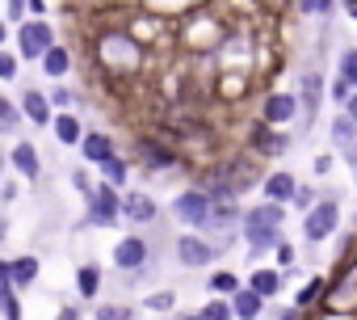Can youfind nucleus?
Listing matches in <instances>:
<instances>
[{
    "instance_id": "c03bdc74",
    "label": "nucleus",
    "mask_w": 357,
    "mask_h": 320,
    "mask_svg": "<svg viewBox=\"0 0 357 320\" xmlns=\"http://www.w3.org/2000/svg\"><path fill=\"white\" fill-rule=\"evenodd\" d=\"M30 17V0H5V22L9 26H22Z\"/></svg>"
},
{
    "instance_id": "e433bc0d",
    "label": "nucleus",
    "mask_w": 357,
    "mask_h": 320,
    "mask_svg": "<svg viewBox=\"0 0 357 320\" xmlns=\"http://www.w3.org/2000/svg\"><path fill=\"white\" fill-rule=\"evenodd\" d=\"M22 59H17V51H9V47H0V85H13V80H22Z\"/></svg>"
},
{
    "instance_id": "b1692460",
    "label": "nucleus",
    "mask_w": 357,
    "mask_h": 320,
    "mask_svg": "<svg viewBox=\"0 0 357 320\" xmlns=\"http://www.w3.org/2000/svg\"><path fill=\"white\" fill-rule=\"evenodd\" d=\"M101 286H105V270L97 261H80L76 266V299L80 303H97Z\"/></svg>"
},
{
    "instance_id": "393cba45",
    "label": "nucleus",
    "mask_w": 357,
    "mask_h": 320,
    "mask_svg": "<svg viewBox=\"0 0 357 320\" xmlns=\"http://www.w3.org/2000/svg\"><path fill=\"white\" fill-rule=\"evenodd\" d=\"M97 173H101V182H109L114 190H126V186H130V173H135V160H130L126 152H114Z\"/></svg>"
},
{
    "instance_id": "1a4fd4ad",
    "label": "nucleus",
    "mask_w": 357,
    "mask_h": 320,
    "mask_svg": "<svg viewBox=\"0 0 357 320\" xmlns=\"http://www.w3.org/2000/svg\"><path fill=\"white\" fill-rule=\"evenodd\" d=\"M122 224V190H114L109 182H97L93 194H84V215L76 228H93V232H105V228H118Z\"/></svg>"
},
{
    "instance_id": "bb28decb",
    "label": "nucleus",
    "mask_w": 357,
    "mask_h": 320,
    "mask_svg": "<svg viewBox=\"0 0 357 320\" xmlns=\"http://www.w3.org/2000/svg\"><path fill=\"white\" fill-rule=\"evenodd\" d=\"M227 303H231V312H236V320H265V299L257 295V291H248V286H240L236 295H227Z\"/></svg>"
},
{
    "instance_id": "8fccbe9b",
    "label": "nucleus",
    "mask_w": 357,
    "mask_h": 320,
    "mask_svg": "<svg viewBox=\"0 0 357 320\" xmlns=\"http://www.w3.org/2000/svg\"><path fill=\"white\" fill-rule=\"evenodd\" d=\"M9 43H13V26L0 17V47H9Z\"/></svg>"
},
{
    "instance_id": "a211bd4d",
    "label": "nucleus",
    "mask_w": 357,
    "mask_h": 320,
    "mask_svg": "<svg viewBox=\"0 0 357 320\" xmlns=\"http://www.w3.org/2000/svg\"><path fill=\"white\" fill-rule=\"evenodd\" d=\"M294 190H298V173H294V169H286V165L265 169V177H261V186H257V194H261V198L282 203V207H290Z\"/></svg>"
},
{
    "instance_id": "cd10ccee",
    "label": "nucleus",
    "mask_w": 357,
    "mask_h": 320,
    "mask_svg": "<svg viewBox=\"0 0 357 320\" xmlns=\"http://www.w3.org/2000/svg\"><path fill=\"white\" fill-rule=\"evenodd\" d=\"M324 291H328V274H311L298 291H294V307H303V312H319V303H324Z\"/></svg>"
},
{
    "instance_id": "5701e85b",
    "label": "nucleus",
    "mask_w": 357,
    "mask_h": 320,
    "mask_svg": "<svg viewBox=\"0 0 357 320\" xmlns=\"http://www.w3.org/2000/svg\"><path fill=\"white\" fill-rule=\"evenodd\" d=\"M9 278H13L17 291H30V286L43 278V257H38V253H17V257H9Z\"/></svg>"
},
{
    "instance_id": "6e6d98bb",
    "label": "nucleus",
    "mask_w": 357,
    "mask_h": 320,
    "mask_svg": "<svg viewBox=\"0 0 357 320\" xmlns=\"http://www.w3.org/2000/svg\"><path fill=\"white\" fill-rule=\"evenodd\" d=\"M0 320H5V316H0Z\"/></svg>"
},
{
    "instance_id": "09e8293b",
    "label": "nucleus",
    "mask_w": 357,
    "mask_h": 320,
    "mask_svg": "<svg viewBox=\"0 0 357 320\" xmlns=\"http://www.w3.org/2000/svg\"><path fill=\"white\" fill-rule=\"evenodd\" d=\"M9 236H13V219L9 211H0V245H9Z\"/></svg>"
},
{
    "instance_id": "c85d7f7f",
    "label": "nucleus",
    "mask_w": 357,
    "mask_h": 320,
    "mask_svg": "<svg viewBox=\"0 0 357 320\" xmlns=\"http://www.w3.org/2000/svg\"><path fill=\"white\" fill-rule=\"evenodd\" d=\"M22 126H26V118H22V106H17V97L0 93V135H13V139H22Z\"/></svg>"
},
{
    "instance_id": "2eb2a0df",
    "label": "nucleus",
    "mask_w": 357,
    "mask_h": 320,
    "mask_svg": "<svg viewBox=\"0 0 357 320\" xmlns=\"http://www.w3.org/2000/svg\"><path fill=\"white\" fill-rule=\"evenodd\" d=\"M9 169H13V177H22L26 186H38L43 182V152H38V143L34 139H13V147H9Z\"/></svg>"
},
{
    "instance_id": "a19ab883",
    "label": "nucleus",
    "mask_w": 357,
    "mask_h": 320,
    "mask_svg": "<svg viewBox=\"0 0 357 320\" xmlns=\"http://www.w3.org/2000/svg\"><path fill=\"white\" fill-rule=\"evenodd\" d=\"M336 13H340V0H315V22L324 26V34L332 30V22H336Z\"/></svg>"
},
{
    "instance_id": "37998d69",
    "label": "nucleus",
    "mask_w": 357,
    "mask_h": 320,
    "mask_svg": "<svg viewBox=\"0 0 357 320\" xmlns=\"http://www.w3.org/2000/svg\"><path fill=\"white\" fill-rule=\"evenodd\" d=\"M68 182H72V190H76V194H80V198H84V194H93V186H97V182H93V177H89V165H76V169H72V177H68Z\"/></svg>"
},
{
    "instance_id": "f3484780",
    "label": "nucleus",
    "mask_w": 357,
    "mask_h": 320,
    "mask_svg": "<svg viewBox=\"0 0 357 320\" xmlns=\"http://www.w3.org/2000/svg\"><path fill=\"white\" fill-rule=\"evenodd\" d=\"M17 106H22V118H26V126L51 131V118H55V110H51V101H47V89H38V85H22V93H17Z\"/></svg>"
},
{
    "instance_id": "0eeeda50",
    "label": "nucleus",
    "mask_w": 357,
    "mask_h": 320,
    "mask_svg": "<svg viewBox=\"0 0 357 320\" xmlns=\"http://www.w3.org/2000/svg\"><path fill=\"white\" fill-rule=\"evenodd\" d=\"M319 312H328V316H357V257L332 266Z\"/></svg>"
},
{
    "instance_id": "473e14b6",
    "label": "nucleus",
    "mask_w": 357,
    "mask_h": 320,
    "mask_svg": "<svg viewBox=\"0 0 357 320\" xmlns=\"http://www.w3.org/2000/svg\"><path fill=\"white\" fill-rule=\"evenodd\" d=\"M332 76H340V80H349V85L357 89V43H344V47L336 51V68H332Z\"/></svg>"
},
{
    "instance_id": "423d86ee",
    "label": "nucleus",
    "mask_w": 357,
    "mask_h": 320,
    "mask_svg": "<svg viewBox=\"0 0 357 320\" xmlns=\"http://www.w3.org/2000/svg\"><path fill=\"white\" fill-rule=\"evenodd\" d=\"M282 240H286V228H282V224H273V219H265V215L248 203V207H244V219H240V245L248 249L252 266H257L261 257H269Z\"/></svg>"
},
{
    "instance_id": "4be33fe9",
    "label": "nucleus",
    "mask_w": 357,
    "mask_h": 320,
    "mask_svg": "<svg viewBox=\"0 0 357 320\" xmlns=\"http://www.w3.org/2000/svg\"><path fill=\"white\" fill-rule=\"evenodd\" d=\"M72 68H76V51H72L68 43H55V47L38 59V72H43L47 80H68Z\"/></svg>"
},
{
    "instance_id": "f03ea898",
    "label": "nucleus",
    "mask_w": 357,
    "mask_h": 320,
    "mask_svg": "<svg viewBox=\"0 0 357 320\" xmlns=\"http://www.w3.org/2000/svg\"><path fill=\"white\" fill-rule=\"evenodd\" d=\"M89 47H93L97 72L105 80H118V85H126L130 76H139L143 64H147V47L139 43V34L130 26H105V30H97L89 38Z\"/></svg>"
},
{
    "instance_id": "9b49d317",
    "label": "nucleus",
    "mask_w": 357,
    "mask_h": 320,
    "mask_svg": "<svg viewBox=\"0 0 357 320\" xmlns=\"http://www.w3.org/2000/svg\"><path fill=\"white\" fill-rule=\"evenodd\" d=\"M290 147H294V135H290L286 126H269V122H261V118H252V122L244 126V152L257 156L261 165H265V160H282Z\"/></svg>"
},
{
    "instance_id": "c9c22d12",
    "label": "nucleus",
    "mask_w": 357,
    "mask_h": 320,
    "mask_svg": "<svg viewBox=\"0 0 357 320\" xmlns=\"http://www.w3.org/2000/svg\"><path fill=\"white\" fill-rule=\"evenodd\" d=\"M198 320H236V312H231V303H227L223 295H211V299L198 307Z\"/></svg>"
},
{
    "instance_id": "f8f14e48",
    "label": "nucleus",
    "mask_w": 357,
    "mask_h": 320,
    "mask_svg": "<svg viewBox=\"0 0 357 320\" xmlns=\"http://www.w3.org/2000/svg\"><path fill=\"white\" fill-rule=\"evenodd\" d=\"M55 43H59L55 38V26L47 17H26L22 26H13V51H17L22 64H38Z\"/></svg>"
},
{
    "instance_id": "3c124183",
    "label": "nucleus",
    "mask_w": 357,
    "mask_h": 320,
    "mask_svg": "<svg viewBox=\"0 0 357 320\" xmlns=\"http://www.w3.org/2000/svg\"><path fill=\"white\" fill-rule=\"evenodd\" d=\"M30 17H47V0H30Z\"/></svg>"
},
{
    "instance_id": "aec40b11",
    "label": "nucleus",
    "mask_w": 357,
    "mask_h": 320,
    "mask_svg": "<svg viewBox=\"0 0 357 320\" xmlns=\"http://www.w3.org/2000/svg\"><path fill=\"white\" fill-rule=\"evenodd\" d=\"M244 286H248V291H257L265 303H273V299L286 291V274H282L278 266H252V274L244 278Z\"/></svg>"
},
{
    "instance_id": "f257e3e1",
    "label": "nucleus",
    "mask_w": 357,
    "mask_h": 320,
    "mask_svg": "<svg viewBox=\"0 0 357 320\" xmlns=\"http://www.w3.org/2000/svg\"><path fill=\"white\" fill-rule=\"evenodd\" d=\"M261 177H265V165H261L257 156H248L244 147L231 152V156L211 160V165H202V169H194V186H202L211 194V203H219V198H244L248 190L261 186Z\"/></svg>"
},
{
    "instance_id": "de8ad7c7",
    "label": "nucleus",
    "mask_w": 357,
    "mask_h": 320,
    "mask_svg": "<svg viewBox=\"0 0 357 320\" xmlns=\"http://www.w3.org/2000/svg\"><path fill=\"white\" fill-rule=\"evenodd\" d=\"M344 156V165H349V177H353V186H357V143L349 147V152H340Z\"/></svg>"
},
{
    "instance_id": "58836bf2",
    "label": "nucleus",
    "mask_w": 357,
    "mask_h": 320,
    "mask_svg": "<svg viewBox=\"0 0 357 320\" xmlns=\"http://www.w3.org/2000/svg\"><path fill=\"white\" fill-rule=\"evenodd\" d=\"M349 97H353V85H349V80H340V76H328V101H332L336 110H344V106H349Z\"/></svg>"
},
{
    "instance_id": "20e7f679",
    "label": "nucleus",
    "mask_w": 357,
    "mask_h": 320,
    "mask_svg": "<svg viewBox=\"0 0 357 320\" xmlns=\"http://www.w3.org/2000/svg\"><path fill=\"white\" fill-rule=\"evenodd\" d=\"M126 156L135 160V169H143L147 177H168V173L190 169L185 147L176 143L168 131H139V135L130 139V152H126Z\"/></svg>"
},
{
    "instance_id": "7ed1b4c3",
    "label": "nucleus",
    "mask_w": 357,
    "mask_h": 320,
    "mask_svg": "<svg viewBox=\"0 0 357 320\" xmlns=\"http://www.w3.org/2000/svg\"><path fill=\"white\" fill-rule=\"evenodd\" d=\"M109 266H114L122 291L147 286V282L155 278V270H160V257H155V249H151V236H143V232L118 236L114 249H109Z\"/></svg>"
},
{
    "instance_id": "5fc2aeb1",
    "label": "nucleus",
    "mask_w": 357,
    "mask_h": 320,
    "mask_svg": "<svg viewBox=\"0 0 357 320\" xmlns=\"http://www.w3.org/2000/svg\"><path fill=\"white\" fill-rule=\"evenodd\" d=\"M176 320H198V312H176Z\"/></svg>"
},
{
    "instance_id": "79ce46f5",
    "label": "nucleus",
    "mask_w": 357,
    "mask_h": 320,
    "mask_svg": "<svg viewBox=\"0 0 357 320\" xmlns=\"http://www.w3.org/2000/svg\"><path fill=\"white\" fill-rule=\"evenodd\" d=\"M17 198H22V177H5L0 182V211H9Z\"/></svg>"
},
{
    "instance_id": "864d4df0",
    "label": "nucleus",
    "mask_w": 357,
    "mask_h": 320,
    "mask_svg": "<svg viewBox=\"0 0 357 320\" xmlns=\"http://www.w3.org/2000/svg\"><path fill=\"white\" fill-rule=\"evenodd\" d=\"M5 169H9V152L0 147V182H5Z\"/></svg>"
},
{
    "instance_id": "a18cd8bd",
    "label": "nucleus",
    "mask_w": 357,
    "mask_h": 320,
    "mask_svg": "<svg viewBox=\"0 0 357 320\" xmlns=\"http://www.w3.org/2000/svg\"><path fill=\"white\" fill-rule=\"evenodd\" d=\"M332 169H336V152H315L311 156V173L315 177H328Z\"/></svg>"
},
{
    "instance_id": "2f4dec72",
    "label": "nucleus",
    "mask_w": 357,
    "mask_h": 320,
    "mask_svg": "<svg viewBox=\"0 0 357 320\" xmlns=\"http://www.w3.org/2000/svg\"><path fill=\"white\" fill-rule=\"evenodd\" d=\"M93 320H135V303H126V299H97Z\"/></svg>"
},
{
    "instance_id": "6ab92c4d",
    "label": "nucleus",
    "mask_w": 357,
    "mask_h": 320,
    "mask_svg": "<svg viewBox=\"0 0 357 320\" xmlns=\"http://www.w3.org/2000/svg\"><path fill=\"white\" fill-rule=\"evenodd\" d=\"M76 152H80V160H84V165H89V169H101V165H105V160H109L114 152H122V147H118V139H114L109 131H97V126H89Z\"/></svg>"
},
{
    "instance_id": "603ef678",
    "label": "nucleus",
    "mask_w": 357,
    "mask_h": 320,
    "mask_svg": "<svg viewBox=\"0 0 357 320\" xmlns=\"http://www.w3.org/2000/svg\"><path fill=\"white\" fill-rule=\"evenodd\" d=\"M344 114H349V118L357 122V89H353V97H349V106H344Z\"/></svg>"
},
{
    "instance_id": "6e6552de",
    "label": "nucleus",
    "mask_w": 357,
    "mask_h": 320,
    "mask_svg": "<svg viewBox=\"0 0 357 320\" xmlns=\"http://www.w3.org/2000/svg\"><path fill=\"white\" fill-rule=\"evenodd\" d=\"M294 93H298V135H311L315 122H319V106L328 97V80H324V68L319 64H303L298 68V80H294Z\"/></svg>"
},
{
    "instance_id": "c756f323",
    "label": "nucleus",
    "mask_w": 357,
    "mask_h": 320,
    "mask_svg": "<svg viewBox=\"0 0 357 320\" xmlns=\"http://www.w3.org/2000/svg\"><path fill=\"white\" fill-rule=\"evenodd\" d=\"M240 286H244V278H240L236 270H211V274H206V291H211V295H223V299H227V295H236Z\"/></svg>"
},
{
    "instance_id": "a878e982",
    "label": "nucleus",
    "mask_w": 357,
    "mask_h": 320,
    "mask_svg": "<svg viewBox=\"0 0 357 320\" xmlns=\"http://www.w3.org/2000/svg\"><path fill=\"white\" fill-rule=\"evenodd\" d=\"M328 139H332V152L340 156V152H349L353 143H357V122L344 114V110H336L332 114V122H328Z\"/></svg>"
},
{
    "instance_id": "7c9ffc66",
    "label": "nucleus",
    "mask_w": 357,
    "mask_h": 320,
    "mask_svg": "<svg viewBox=\"0 0 357 320\" xmlns=\"http://www.w3.org/2000/svg\"><path fill=\"white\" fill-rule=\"evenodd\" d=\"M139 307H143V312H155V316H160V312H176V291H172V286H160V291L151 286V291L139 299Z\"/></svg>"
},
{
    "instance_id": "72a5a7b5",
    "label": "nucleus",
    "mask_w": 357,
    "mask_h": 320,
    "mask_svg": "<svg viewBox=\"0 0 357 320\" xmlns=\"http://www.w3.org/2000/svg\"><path fill=\"white\" fill-rule=\"evenodd\" d=\"M47 101H51V110H76V101H80V89H72L68 80H51V89H47Z\"/></svg>"
},
{
    "instance_id": "4468645a",
    "label": "nucleus",
    "mask_w": 357,
    "mask_h": 320,
    "mask_svg": "<svg viewBox=\"0 0 357 320\" xmlns=\"http://www.w3.org/2000/svg\"><path fill=\"white\" fill-rule=\"evenodd\" d=\"M298 114H303V110H298L294 85H290V89H269V93L261 97V106H257V118L269 122V126H294Z\"/></svg>"
},
{
    "instance_id": "ea45409f",
    "label": "nucleus",
    "mask_w": 357,
    "mask_h": 320,
    "mask_svg": "<svg viewBox=\"0 0 357 320\" xmlns=\"http://www.w3.org/2000/svg\"><path fill=\"white\" fill-rule=\"evenodd\" d=\"M265 320H307V312L294 307V303H278V299H273V303L265 307Z\"/></svg>"
},
{
    "instance_id": "9d476101",
    "label": "nucleus",
    "mask_w": 357,
    "mask_h": 320,
    "mask_svg": "<svg viewBox=\"0 0 357 320\" xmlns=\"http://www.w3.org/2000/svg\"><path fill=\"white\" fill-rule=\"evenodd\" d=\"M340 219H344V203L340 198H319L307 215H303V245L307 249H324L336 232H340Z\"/></svg>"
},
{
    "instance_id": "ddd939ff",
    "label": "nucleus",
    "mask_w": 357,
    "mask_h": 320,
    "mask_svg": "<svg viewBox=\"0 0 357 320\" xmlns=\"http://www.w3.org/2000/svg\"><path fill=\"white\" fill-rule=\"evenodd\" d=\"M219 245L202 232H176L172 236V261L181 266V270H211L219 261Z\"/></svg>"
},
{
    "instance_id": "39448f33",
    "label": "nucleus",
    "mask_w": 357,
    "mask_h": 320,
    "mask_svg": "<svg viewBox=\"0 0 357 320\" xmlns=\"http://www.w3.org/2000/svg\"><path fill=\"white\" fill-rule=\"evenodd\" d=\"M211 194L202 190V186H185V190H176L172 198H168V215H172V224L181 228V232H202L206 236V228H211Z\"/></svg>"
},
{
    "instance_id": "dca6fc26",
    "label": "nucleus",
    "mask_w": 357,
    "mask_h": 320,
    "mask_svg": "<svg viewBox=\"0 0 357 320\" xmlns=\"http://www.w3.org/2000/svg\"><path fill=\"white\" fill-rule=\"evenodd\" d=\"M160 203H155V194H147V190H135V186H126L122 190V219L130 224V228H151V224H160Z\"/></svg>"
},
{
    "instance_id": "412c9836",
    "label": "nucleus",
    "mask_w": 357,
    "mask_h": 320,
    "mask_svg": "<svg viewBox=\"0 0 357 320\" xmlns=\"http://www.w3.org/2000/svg\"><path fill=\"white\" fill-rule=\"evenodd\" d=\"M84 118L76 114V110H55V118H51V135H55V143L59 147H80V139H84Z\"/></svg>"
},
{
    "instance_id": "49530a36",
    "label": "nucleus",
    "mask_w": 357,
    "mask_h": 320,
    "mask_svg": "<svg viewBox=\"0 0 357 320\" xmlns=\"http://www.w3.org/2000/svg\"><path fill=\"white\" fill-rule=\"evenodd\" d=\"M55 320H84V303H59Z\"/></svg>"
},
{
    "instance_id": "f704fd0d",
    "label": "nucleus",
    "mask_w": 357,
    "mask_h": 320,
    "mask_svg": "<svg viewBox=\"0 0 357 320\" xmlns=\"http://www.w3.org/2000/svg\"><path fill=\"white\" fill-rule=\"evenodd\" d=\"M315 203H319V186H315V182H303V177H298V190H294L290 207H294L298 215H307V211H311Z\"/></svg>"
},
{
    "instance_id": "4c0bfd02",
    "label": "nucleus",
    "mask_w": 357,
    "mask_h": 320,
    "mask_svg": "<svg viewBox=\"0 0 357 320\" xmlns=\"http://www.w3.org/2000/svg\"><path fill=\"white\" fill-rule=\"evenodd\" d=\"M273 266H278L286 278H290V274H298V249H294L290 240H282V245L273 249Z\"/></svg>"
}]
</instances>
